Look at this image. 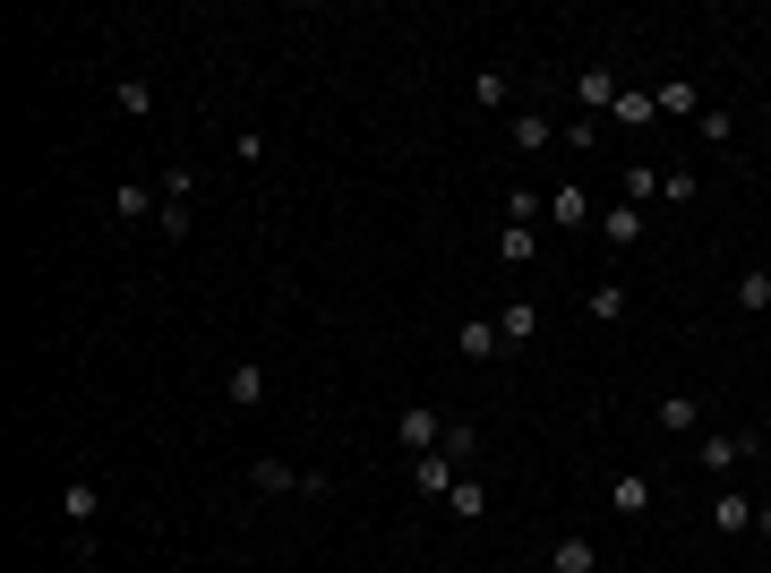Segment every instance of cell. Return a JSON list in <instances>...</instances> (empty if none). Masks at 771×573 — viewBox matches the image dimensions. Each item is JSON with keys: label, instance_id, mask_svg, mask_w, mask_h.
I'll use <instances>...</instances> for the list:
<instances>
[{"label": "cell", "instance_id": "9a60e30c", "mask_svg": "<svg viewBox=\"0 0 771 573\" xmlns=\"http://www.w3.org/2000/svg\"><path fill=\"white\" fill-rule=\"evenodd\" d=\"M446 513H454V522H481V513H489V488H481V471H463V479H454Z\"/></svg>", "mask_w": 771, "mask_h": 573}, {"label": "cell", "instance_id": "30bf717a", "mask_svg": "<svg viewBox=\"0 0 771 573\" xmlns=\"http://www.w3.org/2000/svg\"><path fill=\"white\" fill-rule=\"evenodd\" d=\"M548 223H566V231H583V223H600V215H592V197H583L575 180H566V189H548Z\"/></svg>", "mask_w": 771, "mask_h": 573}, {"label": "cell", "instance_id": "ac0fdd59", "mask_svg": "<svg viewBox=\"0 0 771 573\" xmlns=\"http://www.w3.org/2000/svg\"><path fill=\"white\" fill-rule=\"evenodd\" d=\"M112 215H121V223H146V215H155V189H146V180H121V189H112Z\"/></svg>", "mask_w": 771, "mask_h": 573}, {"label": "cell", "instance_id": "cb8c5ba5", "mask_svg": "<svg viewBox=\"0 0 771 573\" xmlns=\"http://www.w3.org/2000/svg\"><path fill=\"white\" fill-rule=\"evenodd\" d=\"M446 454L472 471V462H481V428H472V419H446Z\"/></svg>", "mask_w": 771, "mask_h": 573}, {"label": "cell", "instance_id": "9c48e42d", "mask_svg": "<svg viewBox=\"0 0 771 573\" xmlns=\"http://www.w3.org/2000/svg\"><path fill=\"white\" fill-rule=\"evenodd\" d=\"M609 513H626V522H635V513H651V479H642V471H617V479H609Z\"/></svg>", "mask_w": 771, "mask_h": 573}, {"label": "cell", "instance_id": "484cf974", "mask_svg": "<svg viewBox=\"0 0 771 573\" xmlns=\"http://www.w3.org/2000/svg\"><path fill=\"white\" fill-rule=\"evenodd\" d=\"M163 240H189V197H163V215H155Z\"/></svg>", "mask_w": 771, "mask_h": 573}, {"label": "cell", "instance_id": "f546056e", "mask_svg": "<svg viewBox=\"0 0 771 573\" xmlns=\"http://www.w3.org/2000/svg\"><path fill=\"white\" fill-rule=\"evenodd\" d=\"M541 215H548V197H532V189L506 197V223H541Z\"/></svg>", "mask_w": 771, "mask_h": 573}, {"label": "cell", "instance_id": "83f0119b", "mask_svg": "<svg viewBox=\"0 0 771 573\" xmlns=\"http://www.w3.org/2000/svg\"><path fill=\"white\" fill-rule=\"evenodd\" d=\"M592 146H600V121H592V112H575V121H566V155H592Z\"/></svg>", "mask_w": 771, "mask_h": 573}, {"label": "cell", "instance_id": "5bb4252c", "mask_svg": "<svg viewBox=\"0 0 771 573\" xmlns=\"http://www.w3.org/2000/svg\"><path fill=\"white\" fill-rule=\"evenodd\" d=\"M592 231H600V240H609V249L626 257V249H635V240H642V215H635V206H609V215H600V223H592Z\"/></svg>", "mask_w": 771, "mask_h": 573}, {"label": "cell", "instance_id": "603a6c76", "mask_svg": "<svg viewBox=\"0 0 771 573\" xmlns=\"http://www.w3.org/2000/svg\"><path fill=\"white\" fill-rule=\"evenodd\" d=\"M583 309H592L600 325H617V317H626V283H592V291H583Z\"/></svg>", "mask_w": 771, "mask_h": 573}, {"label": "cell", "instance_id": "4dcf8cb0", "mask_svg": "<svg viewBox=\"0 0 771 573\" xmlns=\"http://www.w3.org/2000/svg\"><path fill=\"white\" fill-rule=\"evenodd\" d=\"M472 103H481V112H497V103H506V77H497V69H481V77H472Z\"/></svg>", "mask_w": 771, "mask_h": 573}, {"label": "cell", "instance_id": "6da1fadb", "mask_svg": "<svg viewBox=\"0 0 771 573\" xmlns=\"http://www.w3.org/2000/svg\"><path fill=\"white\" fill-rule=\"evenodd\" d=\"M249 488H266V497H284V488H300V497H326L335 479H326V471H291L284 454H257V462H249Z\"/></svg>", "mask_w": 771, "mask_h": 573}, {"label": "cell", "instance_id": "f1b7e54d", "mask_svg": "<svg viewBox=\"0 0 771 573\" xmlns=\"http://www.w3.org/2000/svg\"><path fill=\"white\" fill-rule=\"evenodd\" d=\"M642 197H660V171H651V163H626V206H642Z\"/></svg>", "mask_w": 771, "mask_h": 573}, {"label": "cell", "instance_id": "52a82bcc", "mask_svg": "<svg viewBox=\"0 0 771 573\" xmlns=\"http://www.w3.org/2000/svg\"><path fill=\"white\" fill-rule=\"evenodd\" d=\"M651 419H660L669 437H695V428H703V403H695V394H660V403H651Z\"/></svg>", "mask_w": 771, "mask_h": 573}, {"label": "cell", "instance_id": "5b68a950", "mask_svg": "<svg viewBox=\"0 0 771 573\" xmlns=\"http://www.w3.org/2000/svg\"><path fill=\"white\" fill-rule=\"evenodd\" d=\"M651 103H660V121H695V112H703V86H695V77H660Z\"/></svg>", "mask_w": 771, "mask_h": 573}, {"label": "cell", "instance_id": "44dd1931", "mask_svg": "<svg viewBox=\"0 0 771 573\" xmlns=\"http://www.w3.org/2000/svg\"><path fill=\"white\" fill-rule=\"evenodd\" d=\"M548 137H557V121H548V112H514V146H523V155H541Z\"/></svg>", "mask_w": 771, "mask_h": 573}, {"label": "cell", "instance_id": "8fae6325", "mask_svg": "<svg viewBox=\"0 0 771 573\" xmlns=\"http://www.w3.org/2000/svg\"><path fill=\"white\" fill-rule=\"evenodd\" d=\"M497 334H506V351H523L541 334V309H532V300H506V309H497Z\"/></svg>", "mask_w": 771, "mask_h": 573}, {"label": "cell", "instance_id": "e0dca14e", "mask_svg": "<svg viewBox=\"0 0 771 573\" xmlns=\"http://www.w3.org/2000/svg\"><path fill=\"white\" fill-rule=\"evenodd\" d=\"M61 513H69V522H78V531H86V522H95V513H103L95 479H69V488H61Z\"/></svg>", "mask_w": 771, "mask_h": 573}, {"label": "cell", "instance_id": "8992f818", "mask_svg": "<svg viewBox=\"0 0 771 573\" xmlns=\"http://www.w3.org/2000/svg\"><path fill=\"white\" fill-rule=\"evenodd\" d=\"M754 506H763V497H746V488H720V497H711V522L738 540V531H754Z\"/></svg>", "mask_w": 771, "mask_h": 573}, {"label": "cell", "instance_id": "ffe728a7", "mask_svg": "<svg viewBox=\"0 0 771 573\" xmlns=\"http://www.w3.org/2000/svg\"><path fill=\"white\" fill-rule=\"evenodd\" d=\"M738 309H746V317L771 309V265H746V274H738Z\"/></svg>", "mask_w": 771, "mask_h": 573}, {"label": "cell", "instance_id": "ba28073f", "mask_svg": "<svg viewBox=\"0 0 771 573\" xmlns=\"http://www.w3.org/2000/svg\"><path fill=\"white\" fill-rule=\"evenodd\" d=\"M548 573H600V548L583 540V531H566V540L548 548Z\"/></svg>", "mask_w": 771, "mask_h": 573}, {"label": "cell", "instance_id": "4316f807", "mask_svg": "<svg viewBox=\"0 0 771 573\" xmlns=\"http://www.w3.org/2000/svg\"><path fill=\"white\" fill-rule=\"evenodd\" d=\"M695 121H703V146H729V137H738V112H720V103L695 112Z\"/></svg>", "mask_w": 771, "mask_h": 573}, {"label": "cell", "instance_id": "1f68e13d", "mask_svg": "<svg viewBox=\"0 0 771 573\" xmlns=\"http://www.w3.org/2000/svg\"><path fill=\"white\" fill-rule=\"evenodd\" d=\"M660 197H669V206H695V171H660Z\"/></svg>", "mask_w": 771, "mask_h": 573}, {"label": "cell", "instance_id": "d4e9b609", "mask_svg": "<svg viewBox=\"0 0 771 573\" xmlns=\"http://www.w3.org/2000/svg\"><path fill=\"white\" fill-rule=\"evenodd\" d=\"M609 121H617V128H651V121H660V103H651V95H617Z\"/></svg>", "mask_w": 771, "mask_h": 573}, {"label": "cell", "instance_id": "d6986e66", "mask_svg": "<svg viewBox=\"0 0 771 573\" xmlns=\"http://www.w3.org/2000/svg\"><path fill=\"white\" fill-rule=\"evenodd\" d=\"M497 257H506V265H532V257H541V231H532V223H506V231H497Z\"/></svg>", "mask_w": 771, "mask_h": 573}, {"label": "cell", "instance_id": "4fadbf2b", "mask_svg": "<svg viewBox=\"0 0 771 573\" xmlns=\"http://www.w3.org/2000/svg\"><path fill=\"white\" fill-rule=\"evenodd\" d=\"M224 403H232V411H257V403H266V368H249V360H240V368L224 377Z\"/></svg>", "mask_w": 771, "mask_h": 573}, {"label": "cell", "instance_id": "7c38bea8", "mask_svg": "<svg viewBox=\"0 0 771 573\" xmlns=\"http://www.w3.org/2000/svg\"><path fill=\"white\" fill-rule=\"evenodd\" d=\"M497 343H506V334H497L489 317H463V325H454V351H463V360H497Z\"/></svg>", "mask_w": 771, "mask_h": 573}, {"label": "cell", "instance_id": "277c9868", "mask_svg": "<svg viewBox=\"0 0 771 573\" xmlns=\"http://www.w3.org/2000/svg\"><path fill=\"white\" fill-rule=\"evenodd\" d=\"M454 479H463V462H454L446 446H438V454H420V462H412V488L429 497V506H446V497H454Z\"/></svg>", "mask_w": 771, "mask_h": 573}, {"label": "cell", "instance_id": "2e32d148", "mask_svg": "<svg viewBox=\"0 0 771 573\" xmlns=\"http://www.w3.org/2000/svg\"><path fill=\"white\" fill-rule=\"evenodd\" d=\"M746 454H754V437H703V471H720V479H729V471L746 462Z\"/></svg>", "mask_w": 771, "mask_h": 573}, {"label": "cell", "instance_id": "7402d4cb", "mask_svg": "<svg viewBox=\"0 0 771 573\" xmlns=\"http://www.w3.org/2000/svg\"><path fill=\"white\" fill-rule=\"evenodd\" d=\"M112 103H121V121H146V112H155V86H146V77H121Z\"/></svg>", "mask_w": 771, "mask_h": 573}, {"label": "cell", "instance_id": "d6a6232c", "mask_svg": "<svg viewBox=\"0 0 771 573\" xmlns=\"http://www.w3.org/2000/svg\"><path fill=\"white\" fill-rule=\"evenodd\" d=\"M754 531H763V540H771V497H763V506H754Z\"/></svg>", "mask_w": 771, "mask_h": 573}, {"label": "cell", "instance_id": "3957f363", "mask_svg": "<svg viewBox=\"0 0 771 573\" xmlns=\"http://www.w3.org/2000/svg\"><path fill=\"white\" fill-rule=\"evenodd\" d=\"M617 95H626V86H617V69H600V61H592V69L575 77V112H592V121H609V112H617Z\"/></svg>", "mask_w": 771, "mask_h": 573}, {"label": "cell", "instance_id": "7a4b0ae2", "mask_svg": "<svg viewBox=\"0 0 771 573\" xmlns=\"http://www.w3.org/2000/svg\"><path fill=\"white\" fill-rule=\"evenodd\" d=\"M394 446L412 454V462H420V454H438V446H446V419L429 411V403H403V411H394Z\"/></svg>", "mask_w": 771, "mask_h": 573}]
</instances>
